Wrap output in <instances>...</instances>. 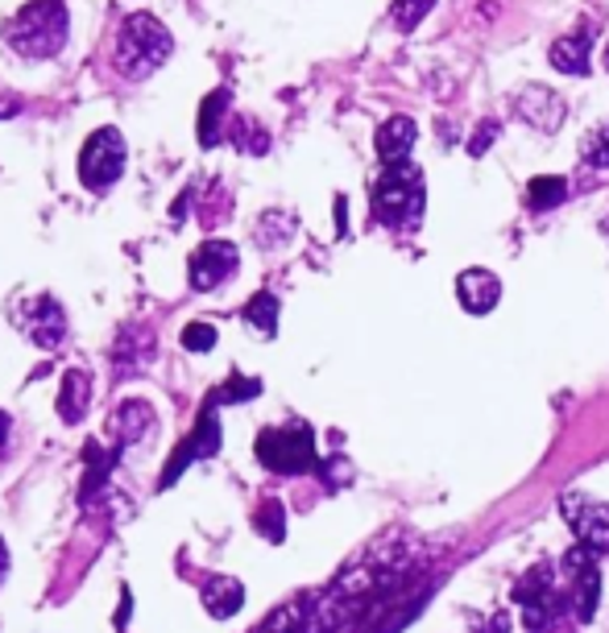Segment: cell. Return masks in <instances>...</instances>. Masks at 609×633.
<instances>
[{"label":"cell","instance_id":"3957f363","mask_svg":"<svg viewBox=\"0 0 609 633\" xmlns=\"http://www.w3.org/2000/svg\"><path fill=\"white\" fill-rule=\"evenodd\" d=\"M174 50V38L170 29L158 17L149 13H133V17L121 25V38H117V59L125 66L133 80H142L149 71H158L162 62L170 59Z\"/></svg>","mask_w":609,"mask_h":633},{"label":"cell","instance_id":"4fadbf2b","mask_svg":"<svg viewBox=\"0 0 609 633\" xmlns=\"http://www.w3.org/2000/svg\"><path fill=\"white\" fill-rule=\"evenodd\" d=\"M564 510L572 518V526H576V543L585 547L588 555H609V506H581V501H564Z\"/></svg>","mask_w":609,"mask_h":633},{"label":"cell","instance_id":"ba28073f","mask_svg":"<svg viewBox=\"0 0 609 633\" xmlns=\"http://www.w3.org/2000/svg\"><path fill=\"white\" fill-rule=\"evenodd\" d=\"M17 327H22L25 336H29L38 348H59L66 340V315L50 294H38V299L22 303V311H17Z\"/></svg>","mask_w":609,"mask_h":633},{"label":"cell","instance_id":"f546056e","mask_svg":"<svg viewBox=\"0 0 609 633\" xmlns=\"http://www.w3.org/2000/svg\"><path fill=\"white\" fill-rule=\"evenodd\" d=\"M4 439H9V414L0 410V448H4Z\"/></svg>","mask_w":609,"mask_h":633},{"label":"cell","instance_id":"ac0fdd59","mask_svg":"<svg viewBox=\"0 0 609 633\" xmlns=\"http://www.w3.org/2000/svg\"><path fill=\"white\" fill-rule=\"evenodd\" d=\"M149 423H154V410H149L146 402H125V406L112 414V430H117L125 443L142 439L149 430Z\"/></svg>","mask_w":609,"mask_h":633},{"label":"cell","instance_id":"d6986e66","mask_svg":"<svg viewBox=\"0 0 609 633\" xmlns=\"http://www.w3.org/2000/svg\"><path fill=\"white\" fill-rule=\"evenodd\" d=\"M564 199H568V179H560V174L531 179V186H526V204L535 207V211H551V207H560Z\"/></svg>","mask_w":609,"mask_h":633},{"label":"cell","instance_id":"30bf717a","mask_svg":"<svg viewBox=\"0 0 609 633\" xmlns=\"http://www.w3.org/2000/svg\"><path fill=\"white\" fill-rule=\"evenodd\" d=\"M597 555H588L585 547H576V551H568V575H572V609L581 621H593L597 613V596H601V575H597V563H593Z\"/></svg>","mask_w":609,"mask_h":633},{"label":"cell","instance_id":"4dcf8cb0","mask_svg":"<svg viewBox=\"0 0 609 633\" xmlns=\"http://www.w3.org/2000/svg\"><path fill=\"white\" fill-rule=\"evenodd\" d=\"M606 66H609V50H606Z\"/></svg>","mask_w":609,"mask_h":633},{"label":"cell","instance_id":"8fae6325","mask_svg":"<svg viewBox=\"0 0 609 633\" xmlns=\"http://www.w3.org/2000/svg\"><path fill=\"white\" fill-rule=\"evenodd\" d=\"M564 112H568L564 96L551 92V87H523L519 92V117L526 124H535V129H544V133H556L564 124Z\"/></svg>","mask_w":609,"mask_h":633},{"label":"cell","instance_id":"5b68a950","mask_svg":"<svg viewBox=\"0 0 609 633\" xmlns=\"http://www.w3.org/2000/svg\"><path fill=\"white\" fill-rule=\"evenodd\" d=\"M125 158H129V145L121 137V129L105 124L100 133L87 137L84 154H80V183L87 191H108V186L125 174Z\"/></svg>","mask_w":609,"mask_h":633},{"label":"cell","instance_id":"d4e9b609","mask_svg":"<svg viewBox=\"0 0 609 633\" xmlns=\"http://www.w3.org/2000/svg\"><path fill=\"white\" fill-rule=\"evenodd\" d=\"M282 518H287V513H282V506H278V501H266V506L257 510V531L266 534L270 543H282V538H287V526H282Z\"/></svg>","mask_w":609,"mask_h":633},{"label":"cell","instance_id":"83f0119b","mask_svg":"<svg viewBox=\"0 0 609 633\" xmlns=\"http://www.w3.org/2000/svg\"><path fill=\"white\" fill-rule=\"evenodd\" d=\"M17 108H22V104L13 100V96H0V117H13Z\"/></svg>","mask_w":609,"mask_h":633},{"label":"cell","instance_id":"9a60e30c","mask_svg":"<svg viewBox=\"0 0 609 633\" xmlns=\"http://www.w3.org/2000/svg\"><path fill=\"white\" fill-rule=\"evenodd\" d=\"M415 137H419V129H415V121H411V117H390V121L378 129V137H374L381 166L406 162V154H411Z\"/></svg>","mask_w":609,"mask_h":633},{"label":"cell","instance_id":"f1b7e54d","mask_svg":"<svg viewBox=\"0 0 609 633\" xmlns=\"http://www.w3.org/2000/svg\"><path fill=\"white\" fill-rule=\"evenodd\" d=\"M9 575V551H4V538H0V580Z\"/></svg>","mask_w":609,"mask_h":633},{"label":"cell","instance_id":"603a6c76","mask_svg":"<svg viewBox=\"0 0 609 633\" xmlns=\"http://www.w3.org/2000/svg\"><path fill=\"white\" fill-rule=\"evenodd\" d=\"M261 393V381H253V377H229V386H220L211 393V406H220V402H249Z\"/></svg>","mask_w":609,"mask_h":633},{"label":"cell","instance_id":"4316f807","mask_svg":"<svg viewBox=\"0 0 609 633\" xmlns=\"http://www.w3.org/2000/svg\"><path fill=\"white\" fill-rule=\"evenodd\" d=\"M498 142V121H482L477 133L468 137V158H485V149Z\"/></svg>","mask_w":609,"mask_h":633},{"label":"cell","instance_id":"52a82bcc","mask_svg":"<svg viewBox=\"0 0 609 633\" xmlns=\"http://www.w3.org/2000/svg\"><path fill=\"white\" fill-rule=\"evenodd\" d=\"M241 266V257H236V245L229 241H204V245L191 253V287L199 290V294H208V290L224 287L232 273Z\"/></svg>","mask_w":609,"mask_h":633},{"label":"cell","instance_id":"7402d4cb","mask_svg":"<svg viewBox=\"0 0 609 633\" xmlns=\"http://www.w3.org/2000/svg\"><path fill=\"white\" fill-rule=\"evenodd\" d=\"M431 4H436V0H394L390 21H394L399 29H406V34H411V29H415V25H419L427 13H431Z\"/></svg>","mask_w":609,"mask_h":633},{"label":"cell","instance_id":"cb8c5ba5","mask_svg":"<svg viewBox=\"0 0 609 633\" xmlns=\"http://www.w3.org/2000/svg\"><path fill=\"white\" fill-rule=\"evenodd\" d=\"M581 154H585L588 166H609V121L597 124V129L588 133L585 145H581Z\"/></svg>","mask_w":609,"mask_h":633},{"label":"cell","instance_id":"8992f818","mask_svg":"<svg viewBox=\"0 0 609 633\" xmlns=\"http://www.w3.org/2000/svg\"><path fill=\"white\" fill-rule=\"evenodd\" d=\"M514 600L526 609V625L531 630L547 625L551 617H560V609H564V593L551 584V568H544V563L523 575V584L514 588Z\"/></svg>","mask_w":609,"mask_h":633},{"label":"cell","instance_id":"484cf974","mask_svg":"<svg viewBox=\"0 0 609 633\" xmlns=\"http://www.w3.org/2000/svg\"><path fill=\"white\" fill-rule=\"evenodd\" d=\"M183 348H187V352H211V348H216V327L211 324L183 327Z\"/></svg>","mask_w":609,"mask_h":633},{"label":"cell","instance_id":"ffe728a7","mask_svg":"<svg viewBox=\"0 0 609 633\" xmlns=\"http://www.w3.org/2000/svg\"><path fill=\"white\" fill-rule=\"evenodd\" d=\"M245 324L257 336H273L278 331V299H273L270 290H257L249 303H245Z\"/></svg>","mask_w":609,"mask_h":633},{"label":"cell","instance_id":"7c38bea8","mask_svg":"<svg viewBox=\"0 0 609 633\" xmlns=\"http://www.w3.org/2000/svg\"><path fill=\"white\" fill-rule=\"evenodd\" d=\"M456 299H461V307L468 315H489L498 307V299H502V282H498V273L473 266L456 278Z\"/></svg>","mask_w":609,"mask_h":633},{"label":"cell","instance_id":"5bb4252c","mask_svg":"<svg viewBox=\"0 0 609 633\" xmlns=\"http://www.w3.org/2000/svg\"><path fill=\"white\" fill-rule=\"evenodd\" d=\"M593 25H581L576 34H568V38H560L556 46H551V66L560 71V75H588V46H593Z\"/></svg>","mask_w":609,"mask_h":633},{"label":"cell","instance_id":"9c48e42d","mask_svg":"<svg viewBox=\"0 0 609 633\" xmlns=\"http://www.w3.org/2000/svg\"><path fill=\"white\" fill-rule=\"evenodd\" d=\"M216 451H220V423H216V406L208 402L204 414H199V427H195V435L183 439L179 451H174L167 476H162V489H170V485L179 480V472L187 468V464H195V460H208V455H216Z\"/></svg>","mask_w":609,"mask_h":633},{"label":"cell","instance_id":"6da1fadb","mask_svg":"<svg viewBox=\"0 0 609 633\" xmlns=\"http://www.w3.org/2000/svg\"><path fill=\"white\" fill-rule=\"evenodd\" d=\"M9 46L25 59H50L66 41V4L63 0H34L4 25Z\"/></svg>","mask_w":609,"mask_h":633},{"label":"cell","instance_id":"2e32d148","mask_svg":"<svg viewBox=\"0 0 609 633\" xmlns=\"http://www.w3.org/2000/svg\"><path fill=\"white\" fill-rule=\"evenodd\" d=\"M204 609H208L216 621H229L232 613H241V605H245V588H241V580H232V575H211L204 580Z\"/></svg>","mask_w":609,"mask_h":633},{"label":"cell","instance_id":"e0dca14e","mask_svg":"<svg viewBox=\"0 0 609 633\" xmlns=\"http://www.w3.org/2000/svg\"><path fill=\"white\" fill-rule=\"evenodd\" d=\"M87 402H92V381H87V373L71 368L63 377V389H59V414H63V423H80Z\"/></svg>","mask_w":609,"mask_h":633},{"label":"cell","instance_id":"7a4b0ae2","mask_svg":"<svg viewBox=\"0 0 609 633\" xmlns=\"http://www.w3.org/2000/svg\"><path fill=\"white\" fill-rule=\"evenodd\" d=\"M374 216L390 228H406L423 216V174L415 162L381 166L378 183L369 191Z\"/></svg>","mask_w":609,"mask_h":633},{"label":"cell","instance_id":"44dd1931","mask_svg":"<svg viewBox=\"0 0 609 633\" xmlns=\"http://www.w3.org/2000/svg\"><path fill=\"white\" fill-rule=\"evenodd\" d=\"M229 112V92H211L204 108H199V145H216L220 142V117Z\"/></svg>","mask_w":609,"mask_h":633},{"label":"cell","instance_id":"277c9868","mask_svg":"<svg viewBox=\"0 0 609 633\" xmlns=\"http://www.w3.org/2000/svg\"><path fill=\"white\" fill-rule=\"evenodd\" d=\"M257 460L270 472L282 476H303L319 464L316 460V435L307 423H287V427H266L257 435Z\"/></svg>","mask_w":609,"mask_h":633}]
</instances>
